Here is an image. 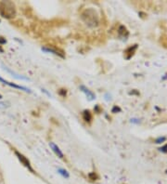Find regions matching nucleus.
I'll return each mask as SVG.
<instances>
[{"label": "nucleus", "instance_id": "nucleus-1", "mask_svg": "<svg viewBox=\"0 0 167 184\" xmlns=\"http://www.w3.org/2000/svg\"><path fill=\"white\" fill-rule=\"evenodd\" d=\"M0 15L6 19H12L16 15L15 5L10 1L0 2Z\"/></svg>", "mask_w": 167, "mask_h": 184}, {"label": "nucleus", "instance_id": "nucleus-2", "mask_svg": "<svg viewBox=\"0 0 167 184\" xmlns=\"http://www.w3.org/2000/svg\"><path fill=\"white\" fill-rule=\"evenodd\" d=\"M82 18L83 20L86 23V24L88 26H97L98 23V20H97V16L96 14V12L94 11L93 9H86L84 11V13L82 14Z\"/></svg>", "mask_w": 167, "mask_h": 184}, {"label": "nucleus", "instance_id": "nucleus-3", "mask_svg": "<svg viewBox=\"0 0 167 184\" xmlns=\"http://www.w3.org/2000/svg\"><path fill=\"white\" fill-rule=\"evenodd\" d=\"M15 154H16V156L18 157V159L20 160V162L22 165H23L26 168H28L32 173H35V171H33V169H32V166H31L30 161H29L23 154H20L19 151H15Z\"/></svg>", "mask_w": 167, "mask_h": 184}, {"label": "nucleus", "instance_id": "nucleus-4", "mask_svg": "<svg viewBox=\"0 0 167 184\" xmlns=\"http://www.w3.org/2000/svg\"><path fill=\"white\" fill-rule=\"evenodd\" d=\"M137 49H138V45H137V44H136V45H133V46H131V47H129V48H127L124 51V53H125V58L126 60L131 59V58L134 56V54H135V52H136Z\"/></svg>", "mask_w": 167, "mask_h": 184}, {"label": "nucleus", "instance_id": "nucleus-5", "mask_svg": "<svg viewBox=\"0 0 167 184\" xmlns=\"http://www.w3.org/2000/svg\"><path fill=\"white\" fill-rule=\"evenodd\" d=\"M0 82L3 83V84H5V85H8V86H11V88L21 89V90H24V91H26V92L31 93V90H30L29 89L24 88V86H18V85H16V84H13V83H10V82H8V81H7V80H4V79L1 78V77H0Z\"/></svg>", "mask_w": 167, "mask_h": 184}, {"label": "nucleus", "instance_id": "nucleus-6", "mask_svg": "<svg viewBox=\"0 0 167 184\" xmlns=\"http://www.w3.org/2000/svg\"><path fill=\"white\" fill-rule=\"evenodd\" d=\"M80 90H81L82 92H84V93H85V95L86 96V98H87L89 101H93V100H95V99H96V96H95V94H94L92 91L89 90V89L86 88V86H85L81 85V86H80Z\"/></svg>", "mask_w": 167, "mask_h": 184}, {"label": "nucleus", "instance_id": "nucleus-7", "mask_svg": "<svg viewBox=\"0 0 167 184\" xmlns=\"http://www.w3.org/2000/svg\"><path fill=\"white\" fill-rule=\"evenodd\" d=\"M49 146H50V148H51V150L53 151V153L57 155L59 158H60V159H62L63 157H64V155H63V154H62V151H60V149L56 145L55 143H53V142H50L49 143Z\"/></svg>", "mask_w": 167, "mask_h": 184}, {"label": "nucleus", "instance_id": "nucleus-8", "mask_svg": "<svg viewBox=\"0 0 167 184\" xmlns=\"http://www.w3.org/2000/svg\"><path fill=\"white\" fill-rule=\"evenodd\" d=\"M42 50L45 51V52H48V53H52L54 55H57V56H60L61 58H64V55L62 51H59V50H56L52 48H47V47H43L42 48Z\"/></svg>", "mask_w": 167, "mask_h": 184}, {"label": "nucleus", "instance_id": "nucleus-9", "mask_svg": "<svg viewBox=\"0 0 167 184\" xmlns=\"http://www.w3.org/2000/svg\"><path fill=\"white\" fill-rule=\"evenodd\" d=\"M118 35L122 37H127L128 36V31L125 26H119L118 28Z\"/></svg>", "mask_w": 167, "mask_h": 184}, {"label": "nucleus", "instance_id": "nucleus-10", "mask_svg": "<svg viewBox=\"0 0 167 184\" xmlns=\"http://www.w3.org/2000/svg\"><path fill=\"white\" fill-rule=\"evenodd\" d=\"M83 118L84 120L87 123H90L91 120H92V114L90 113V111L88 110H85L83 112Z\"/></svg>", "mask_w": 167, "mask_h": 184}, {"label": "nucleus", "instance_id": "nucleus-11", "mask_svg": "<svg viewBox=\"0 0 167 184\" xmlns=\"http://www.w3.org/2000/svg\"><path fill=\"white\" fill-rule=\"evenodd\" d=\"M58 172H59V174H60L62 177H64V178H66V179H68L69 177H70V175H69V173L67 172L65 169H62V168H59L58 169Z\"/></svg>", "mask_w": 167, "mask_h": 184}, {"label": "nucleus", "instance_id": "nucleus-12", "mask_svg": "<svg viewBox=\"0 0 167 184\" xmlns=\"http://www.w3.org/2000/svg\"><path fill=\"white\" fill-rule=\"evenodd\" d=\"M9 107V102L8 101H1L0 102V109H5V108Z\"/></svg>", "mask_w": 167, "mask_h": 184}, {"label": "nucleus", "instance_id": "nucleus-13", "mask_svg": "<svg viewBox=\"0 0 167 184\" xmlns=\"http://www.w3.org/2000/svg\"><path fill=\"white\" fill-rule=\"evenodd\" d=\"M88 177H89V179H92V180H97V179H98L97 175L96 174L95 172H93V173H90V174L88 175Z\"/></svg>", "mask_w": 167, "mask_h": 184}, {"label": "nucleus", "instance_id": "nucleus-14", "mask_svg": "<svg viewBox=\"0 0 167 184\" xmlns=\"http://www.w3.org/2000/svg\"><path fill=\"white\" fill-rule=\"evenodd\" d=\"M161 42L162 43V45H163L164 47L167 48V37H166V36H162V37H161Z\"/></svg>", "mask_w": 167, "mask_h": 184}, {"label": "nucleus", "instance_id": "nucleus-15", "mask_svg": "<svg viewBox=\"0 0 167 184\" xmlns=\"http://www.w3.org/2000/svg\"><path fill=\"white\" fill-rule=\"evenodd\" d=\"M59 94H60V96H62V97H65V96H66V94H67V90H66V89H60V90H59Z\"/></svg>", "mask_w": 167, "mask_h": 184}, {"label": "nucleus", "instance_id": "nucleus-16", "mask_svg": "<svg viewBox=\"0 0 167 184\" xmlns=\"http://www.w3.org/2000/svg\"><path fill=\"white\" fill-rule=\"evenodd\" d=\"M161 151H162V153H165V154H167V144H165L164 146H162V147H161L160 149H159Z\"/></svg>", "mask_w": 167, "mask_h": 184}, {"label": "nucleus", "instance_id": "nucleus-17", "mask_svg": "<svg viewBox=\"0 0 167 184\" xmlns=\"http://www.w3.org/2000/svg\"><path fill=\"white\" fill-rule=\"evenodd\" d=\"M7 43V40L6 38L2 37V36H0V45H3V44H6Z\"/></svg>", "mask_w": 167, "mask_h": 184}, {"label": "nucleus", "instance_id": "nucleus-18", "mask_svg": "<svg viewBox=\"0 0 167 184\" xmlns=\"http://www.w3.org/2000/svg\"><path fill=\"white\" fill-rule=\"evenodd\" d=\"M165 140V138H159L156 139V143H162V142H164Z\"/></svg>", "mask_w": 167, "mask_h": 184}, {"label": "nucleus", "instance_id": "nucleus-19", "mask_svg": "<svg viewBox=\"0 0 167 184\" xmlns=\"http://www.w3.org/2000/svg\"><path fill=\"white\" fill-rule=\"evenodd\" d=\"M121 111V109L119 107H117V106H114L113 108V110H111V112L113 113H116V112H120Z\"/></svg>", "mask_w": 167, "mask_h": 184}, {"label": "nucleus", "instance_id": "nucleus-20", "mask_svg": "<svg viewBox=\"0 0 167 184\" xmlns=\"http://www.w3.org/2000/svg\"><path fill=\"white\" fill-rule=\"evenodd\" d=\"M95 111H96V112H97V113L99 112V108H98V105H97V106H96V108H95Z\"/></svg>", "mask_w": 167, "mask_h": 184}, {"label": "nucleus", "instance_id": "nucleus-21", "mask_svg": "<svg viewBox=\"0 0 167 184\" xmlns=\"http://www.w3.org/2000/svg\"><path fill=\"white\" fill-rule=\"evenodd\" d=\"M0 52H4V50H3V48L0 47Z\"/></svg>", "mask_w": 167, "mask_h": 184}, {"label": "nucleus", "instance_id": "nucleus-22", "mask_svg": "<svg viewBox=\"0 0 167 184\" xmlns=\"http://www.w3.org/2000/svg\"><path fill=\"white\" fill-rule=\"evenodd\" d=\"M2 99V95L1 94H0V100H1Z\"/></svg>", "mask_w": 167, "mask_h": 184}]
</instances>
